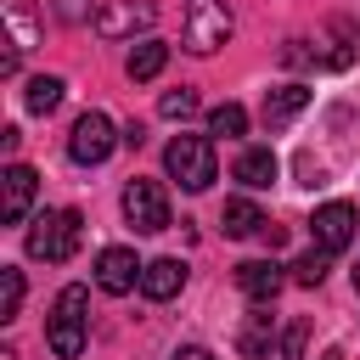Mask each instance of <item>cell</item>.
Returning <instances> with one entry per match:
<instances>
[{
  "label": "cell",
  "mask_w": 360,
  "mask_h": 360,
  "mask_svg": "<svg viewBox=\"0 0 360 360\" xmlns=\"http://www.w3.org/2000/svg\"><path fill=\"white\" fill-rule=\"evenodd\" d=\"M169 360H214V354H208V349H197V343H186V349H174Z\"/></svg>",
  "instance_id": "24"
},
{
  "label": "cell",
  "mask_w": 360,
  "mask_h": 360,
  "mask_svg": "<svg viewBox=\"0 0 360 360\" xmlns=\"http://www.w3.org/2000/svg\"><path fill=\"white\" fill-rule=\"evenodd\" d=\"M236 180H242L248 191L276 186V152H270V146H248V152L236 158Z\"/></svg>",
  "instance_id": "16"
},
{
  "label": "cell",
  "mask_w": 360,
  "mask_h": 360,
  "mask_svg": "<svg viewBox=\"0 0 360 360\" xmlns=\"http://www.w3.org/2000/svg\"><path fill=\"white\" fill-rule=\"evenodd\" d=\"M219 225H225V236H259L270 219L259 214V202H253V197H225V208H219Z\"/></svg>",
  "instance_id": "14"
},
{
  "label": "cell",
  "mask_w": 360,
  "mask_h": 360,
  "mask_svg": "<svg viewBox=\"0 0 360 360\" xmlns=\"http://www.w3.org/2000/svg\"><path fill=\"white\" fill-rule=\"evenodd\" d=\"M163 169H169V180H180L186 191H208L214 174H219L214 141H202V135H174L169 152H163Z\"/></svg>",
  "instance_id": "3"
},
{
  "label": "cell",
  "mask_w": 360,
  "mask_h": 360,
  "mask_svg": "<svg viewBox=\"0 0 360 360\" xmlns=\"http://www.w3.org/2000/svg\"><path fill=\"white\" fill-rule=\"evenodd\" d=\"M304 107H309V90H304V84H276V90H264L259 118H264V124H287V118H298Z\"/></svg>",
  "instance_id": "13"
},
{
  "label": "cell",
  "mask_w": 360,
  "mask_h": 360,
  "mask_svg": "<svg viewBox=\"0 0 360 360\" xmlns=\"http://www.w3.org/2000/svg\"><path fill=\"white\" fill-rule=\"evenodd\" d=\"M158 112H163V118H191V112H197V90H191V84H180V90H163Z\"/></svg>",
  "instance_id": "21"
},
{
  "label": "cell",
  "mask_w": 360,
  "mask_h": 360,
  "mask_svg": "<svg viewBox=\"0 0 360 360\" xmlns=\"http://www.w3.org/2000/svg\"><path fill=\"white\" fill-rule=\"evenodd\" d=\"M62 22H96V0H56Z\"/></svg>",
  "instance_id": "23"
},
{
  "label": "cell",
  "mask_w": 360,
  "mask_h": 360,
  "mask_svg": "<svg viewBox=\"0 0 360 360\" xmlns=\"http://www.w3.org/2000/svg\"><path fill=\"white\" fill-rule=\"evenodd\" d=\"M146 22H152V0H107L96 11V34H107V39H124Z\"/></svg>",
  "instance_id": "10"
},
{
  "label": "cell",
  "mask_w": 360,
  "mask_h": 360,
  "mask_svg": "<svg viewBox=\"0 0 360 360\" xmlns=\"http://www.w3.org/2000/svg\"><path fill=\"white\" fill-rule=\"evenodd\" d=\"M163 62H169V45H163V39H141V45H129L124 73H129L135 84H146V79H158V73H163Z\"/></svg>",
  "instance_id": "15"
},
{
  "label": "cell",
  "mask_w": 360,
  "mask_h": 360,
  "mask_svg": "<svg viewBox=\"0 0 360 360\" xmlns=\"http://www.w3.org/2000/svg\"><path fill=\"white\" fill-rule=\"evenodd\" d=\"M141 270H146V264H141L129 248H101V253H96V287L112 292V298L135 292V287H141Z\"/></svg>",
  "instance_id": "8"
},
{
  "label": "cell",
  "mask_w": 360,
  "mask_h": 360,
  "mask_svg": "<svg viewBox=\"0 0 360 360\" xmlns=\"http://www.w3.org/2000/svg\"><path fill=\"white\" fill-rule=\"evenodd\" d=\"M90 292L73 281V287H62L56 292V304H51V321H45V343H51V354L56 360H79L84 354V343H90Z\"/></svg>",
  "instance_id": "1"
},
{
  "label": "cell",
  "mask_w": 360,
  "mask_h": 360,
  "mask_svg": "<svg viewBox=\"0 0 360 360\" xmlns=\"http://www.w3.org/2000/svg\"><path fill=\"white\" fill-rule=\"evenodd\" d=\"M208 135H225V141L248 135V107H242V101H219V107L208 112Z\"/></svg>",
  "instance_id": "18"
},
{
  "label": "cell",
  "mask_w": 360,
  "mask_h": 360,
  "mask_svg": "<svg viewBox=\"0 0 360 360\" xmlns=\"http://www.w3.org/2000/svg\"><path fill=\"white\" fill-rule=\"evenodd\" d=\"M326 259H332L326 248H309V253H298V264H292V281H298V287H321V281H326V270H332Z\"/></svg>",
  "instance_id": "19"
},
{
  "label": "cell",
  "mask_w": 360,
  "mask_h": 360,
  "mask_svg": "<svg viewBox=\"0 0 360 360\" xmlns=\"http://www.w3.org/2000/svg\"><path fill=\"white\" fill-rule=\"evenodd\" d=\"M62 90H68V84H62L56 73H39V79H28L22 107H28V112H56V107H62Z\"/></svg>",
  "instance_id": "17"
},
{
  "label": "cell",
  "mask_w": 360,
  "mask_h": 360,
  "mask_svg": "<svg viewBox=\"0 0 360 360\" xmlns=\"http://www.w3.org/2000/svg\"><path fill=\"white\" fill-rule=\"evenodd\" d=\"M34 191H39V174H34L28 163H11V169L0 174V219H6V225H22Z\"/></svg>",
  "instance_id": "9"
},
{
  "label": "cell",
  "mask_w": 360,
  "mask_h": 360,
  "mask_svg": "<svg viewBox=\"0 0 360 360\" xmlns=\"http://www.w3.org/2000/svg\"><path fill=\"white\" fill-rule=\"evenodd\" d=\"M180 287H186V264H180V259H152V264L141 270V292H146L152 304H169Z\"/></svg>",
  "instance_id": "12"
},
{
  "label": "cell",
  "mask_w": 360,
  "mask_h": 360,
  "mask_svg": "<svg viewBox=\"0 0 360 360\" xmlns=\"http://www.w3.org/2000/svg\"><path fill=\"white\" fill-rule=\"evenodd\" d=\"M326 360H343V354H326Z\"/></svg>",
  "instance_id": "27"
},
{
  "label": "cell",
  "mask_w": 360,
  "mask_h": 360,
  "mask_svg": "<svg viewBox=\"0 0 360 360\" xmlns=\"http://www.w3.org/2000/svg\"><path fill=\"white\" fill-rule=\"evenodd\" d=\"M124 219H129L141 236L169 231V197H163V186H158V180H129V186H124Z\"/></svg>",
  "instance_id": "6"
},
{
  "label": "cell",
  "mask_w": 360,
  "mask_h": 360,
  "mask_svg": "<svg viewBox=\"0 0 360 360\" xmlns=\"http://www.w3.org/2000/svg\"><path fill=\"white\" fill-rule=\"evenodd\" d=\"M354 292H360V264H354Z\"/></svg>",
  "instance_id": "25"
},
{
  "label": "cell",
  "mask_w": 360,
  "mask_h": 360,
  "mask_svg": "<svg viewBox=\"0 0 360 360\" xmlns=\"http://www.w3.org/2000/svg\"><path fill=\"white\" fill-rule=\"evenodd\" d=\"M0 360H17V354H11V349H6V354H0Z\"/></svg>",
  "instance_id": "26"
},
{
  "label": "cell",
  "mask_w": 360,
  "mask_h": 360,
  "mask_svg": "<svg viewBox=\"0 0 360 360\" xmlns=\"http://www.w3.org/2000/svg\"><path fill=\"white\" fill-rule=\"evenodd\" d=\"M124 135L112 129V118L107 112H79V124H73V135H68V158L73 163H84V169H96V163H107L112 158V146H118Z\"/></svg>",
  "instance_id": "5"
},
{
  "label": "cell",
  "mask_w": 360,
  "mask_h": 360,
  "mask_svg": "<svg viewBox=\"0 0 360 360\" xmlns=\"http://www.w3.org/2000/svg\"><path fill=\"white\" fill-rule=\"evenodd\" d=\"M79 231H84L79 208H51V214H39V219L28 225V259H45V264H62V259H73V248H79Z\"/></svg>",
  "instance_id": "2"
},
{
  "label": "cell",
  "mask_w": 360,
  "mask_h": 360,
  "mask_svg": "<svg viewBox=\"0 0 360 360\" xmlns=\"http://www.w3.org/2000/svg\"><path fill=\"white\" fill-rule=\"evenodd\" d=\"M304 338H309V321H292L281 338V360H304Z\"/></svg>",
  "instance_id": "22"
},
{
  "label": "cell",
  "mask_w": 360,
  "mask_h": 360,
  "mask_svg": "<svg viewBox=\"0 0 360 360\" xmlns=\"http://www.w3.org/2000/svg\"><path fill=\"white\" fill-rule=\"evenodd\" d=\"M231 6L225 0H186V17H180V39H186V51H197V56H208V51H219L225 39H231Z\"/></svg>",
  "instance_id": "4"
},
{
  "label": "cell",
  "mask_w": 360,
  "mask_h": 360,
  "mask_svg": "<svg viewBox=\"0 0 360 360\" xmlns=\"http://www.w3.org/2000/svg\"><path fill=\"white\" fill-rule=\"evenodd\" d=\"M236 287H242L253 304H270V298L287 287V270H281L276 259H248V264H236Z\"/></svg>",
  "instance_id": "11"
},
{
  "label": "cell",
  "mask_w": 360,
  "mask_h": 360,
  "mask_svg": "<svg viewBox=\"0 0 360 360\" xmlns=\"http://www.w3.org/2000/svg\"><path fill=\"white\" fill-rule=\"evenodd\" d=\"M17 309H22V270L0 264V321H11Z\"/></svg>",
  "instance_id": "20"
},
{
  "label": "cell",
  "mask_w": 360,
  "mask_h": 360,
  "mask_svg": "<svg viewBox=\"0 0 360 360\" xmlns=\"http://www.w3.org/2000/svg\"><path fill=\"white\" fill-rule=\"evenodd\" d=\"M309 231H315V248L343 253V248L354 242V231H360V214H354V202H321V208L309 214Z\"/></svg>",
  "instance_id": "7"
}]
</instances>
